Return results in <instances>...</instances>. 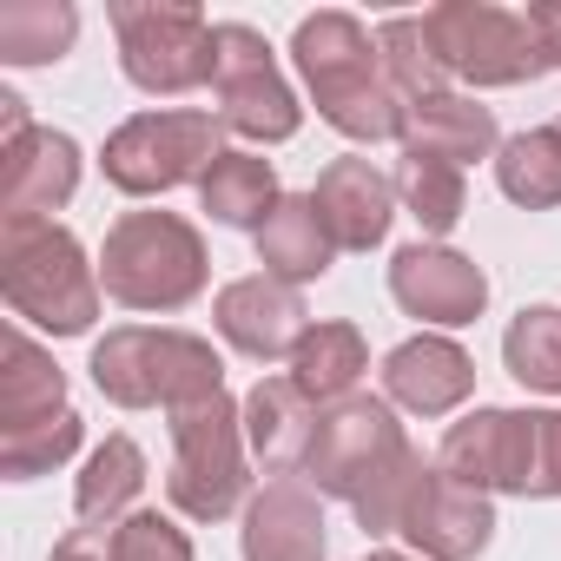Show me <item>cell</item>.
I'll return each instance as SVG.
<instances>
[{
	"mask_svg": "<svg viewBox=\"0 0 561 561\" xmlns=\"http://www.w3.org/2000/svg\"><path fill=\"white\" fill-rule=\"evenodd\" d=\"M80 41V14L67 0H0V60L47 67Z\"/></svg>",
	"mask_w": 561,
	"mask_h": 561,
	"instance_id": "obj_27",
	"label": "cell"
},
{
	"mask_svg": "<svg viewBox=\"0 0 561 561\" xmlns=\"http://www.w3.org/2000/svg\"><path fill=\"white\" fill-rule=\"evenodd\" d=\"M383 390L390 403L416 410V416H449L469 390H476V364L456 337H410L383 357Z\"/></svg>",
	"mask_w": 561,
	"mask_h": 561,
	"instance_id": "obj_17",
	"label": "cell"
},
{
	"mask_svg": "<svg viewBox=\"0 0 561 561\" xmlns=\"http://www.w3.org/2000/svg\"><path fill=\"white\" fill-rule=\"evenodd\" d=\"M139 489H146V456H139V443H133V436H106V443L87 456V469H80L73 508H80L87 528H106V522H126V515H133Z\"/></svg>",
	"mask_w": 561,
	"mask_h": 561,
	"instance_id": "obj_26",
	"label": "cell"
},
{
	"mask_svg": "<svg viewBox=\"0 0 561 561\" xmlns=\"http://www.w3.org/2000/svg\"><path fill=\"white\" fill-rule=\"evenodd\" d=\"M397 198L410 205V218L423 225V238H443L456 231L469 192H462V165H443V159H423V152H403L397 165Z\"/></svg>",
	"mask_w": 561,
	"mask_h": 561,
	"instance_id": "obj_30",
	"label": "cell"
},
{
	"mask_svg": "<svg viewBox=\"0 0 561 561\" xmlns=\"http://www.w3.org/2000/svg\"><path fill=\"white\" fill-rule=\"evenodd\" d=\"M423 34H430L443 73L462 87H522V80L554 73L528 14L489 8V0H443V8L423 14Z\"/></svg>",
	"mask_w": 561,
	"mask_h": 561,
	"instance_id": "obj_7",
	"label": "cell"
},
{
	"mask_svg": "<svg viewBox=\"0 0 561 561\" xmlns=\"http://www.w3.org/2000/svg\"><path fill=\"white\" fill-rule=\"evenodd\" d=\"M528 27H535L541 54L561 67V0H535V8H528Z\"/></svg>",
	"mask_w": 561,
	"mask_h": 561,
	"instance_id": "obj_34",
	"label": "cell"
},
{
	"mask_svg": "<svg viewBox=\"0 0 561 561\" xmlns=\"http://www.w3.org/2000/svg\"><path fill=\"white\" fill-rule=\"evenodd\" d=\"M397 535L416 548V561H476L495 541V502L482 489H462L443 469H423Z\"/></svg>",
	"mask_w": 561,
	"mask_h": 561,
	"instance_id": "obj_13",
	"label": "cell"
},
{
	"mask_svg": "<svg viewBox=\"0 0 561 561\" xmlns=\"http://www.w3.org/2000/svg\"><path fill=\"white\" fill-rule=\"evenodd\" d=\"M403 456H410V436H403V423L390 416V403H377V397H344V403L318 410V436H311L305 476H311L318 495L357 502V495H364L377 476H390Z\"/></svg>",
	"mask_w": 561,
	"mask_h": 561,
	"instance_id": "obj_9",
	"label": "cell"
},
{
	"mask_svg": "<svg viewBox=\"0 0 561 561\" xmlns=\"http://www.w3.org/2000/svg\"><path fill=\"white\" fill-rule=\"evenodd\" d=\"M54 561H192V541L185 528H172L159 508H133L126 522H106V528H73Z\"/></svg>",
	"mask_w": 561,
	"mask_h": 561,
	"instance_id": "obj_23",
	"label": "cell"
},
{
	"mask_svg": "<svg viewBox=\"0 0 561 561\" xmlns=\"http://www.w3.org/2000/svg\"><path fill=\"white\" fill-rule=\"evenodd\" d=\"M172 508L192 522H225L244 502V403L198 397L172 410V476H165Z\"/></svg>",
	"mask_w": 561,
	"mask_h": 561,
	"instance_id": "obj_5",
	"label": "cell"
},
{
	"mask_svg": "<svg viewBox=\"0 0 561 561\" xmlns=\"http://www.w3.org/2000/svg\"><path fill=\"white\" fill-rule=\"evenodd\" d=\"M0 133H8V139L27 133V100L21 93H0Z\"/></svg>",
	"mask_w": 561,
	"mask_h": 561,
	"instance_id": "obj_35",
	"label": "cell"
},
{
	"mask_svg": "<svg viewBox=\"0 0 561 561\" xmlns=\"http://www.w3.org/2000/svg\"><path fill=\"white\" fill-rule=\"evenodd\" d=\"M211 318H218V337L231 351L257 357V364L291 357L305 344V331H311L298 285H277V277H238V285H225Z\"/></svg>",
	"mask_w": 561,
	"mask_h": 561,
	"instance_id": "obj_14",
	"label": "cell"
},
{
	"mask_svg": "<svg viewBox=\"0 0 561 561\" xmlns=\"http://www.w3.org/2000/svg\"><path fill=\"white\" fill-rule=\"evenodd\" d=\"M324 231L337 251H370L390 238V218H397V179H383L370 159H331L318 172V192H311Z\"/></svg>",
	"mask_w": 561,
	"mask_h": 561,
	"instance_id": "obj_16",
	"label": "cell"
},
{
	"mask_svg": "<svg viewBox=\"0 0 561 561\" xmlns=\"http://www.w3.org/2000/svg\"><path fill=\"white\" fill-rule=\"evenodd\" d=\"M495 185H502V198H515L522 211L561 205V126H535V133L502 139V152H495Z\"/></svg>",
	"mask_w": 561,
	"mask_h": 561,
	"instance_id": "obj_28",
	"label": "cell"
},
{
	"mask_svg": "<svg viewBox=\"0 0 561 561\" xmlns=\"http://www.w3.org/2000/svg\"><path fill=\"white\" fill-rule=\"evenodd\" d=\"M80 192V146L54 126H27L0 146V211L8 218H47Z\"/></svg>",
	"mask_w": 561,
	"mask_h": 561,
	"instance_id": "obj_15",
	"label": "cell"
},
{
	"mask_svg": "<svg viewBox=\"0 0 561 561\" xmlns=\"http://www.w3.org/2000/svg\"><path fill=\"white\" fill-rule=\"evenodd\" d=\"M554 126H561V119H554Z\"/></svg>",
	"mask_w": 561,
	"mask_h": 561,
	"instance_id": "obj_37",
	"label": "cell"
},
{
	"mask_svg": "<svg viewBox=\"0 0 561 561\" xmlns=\"http://www.w3.org/2000/svg\"><path fill=\"white\" fill-rule=\"evenodd\" d=\"M113 34L139 93H192L218 73V27L192 0H113Z\"/></svg>",
	"mask_w": 561,
	"mask_h": 561,
	"instance_id": "obj_6",
	"label": "cell"
},
{
	"mask_svg": "<svg viewBox=\"0 0 561 561\" xmlns=\"http://www.w3.org/2000/svg\"><path fill=\"white\" fill-rule=\"evenodd\" d=\"M291 60H298V73H305L318 113H324L344 139H364V146L403 139L410 106H403V93L390 87L383 54H377V34H370L357 14H344V8L305 14L298 34H291Z\"/></svg>",
	"mask_w": 561,
	"mask_h": 561,
	"instance_id": "obj_1",
	"label": "cell"
},
{
	"mask_svg": "<svg viewBox=\"0 0 561 561\" xmlns=\"http://www.w3.org/2000/svg\"><path fill=\"white\" fill-rule=\"evenodd\" d=\"M364 561H410V554H390V548H377V554H364Z\"/></svg>",
	"mask_w": 561,
	"mask_h": 561,
	"instance_id": "obj_36",
	"label": "cell"
},
{
	"mask_svg": "<svg viewBox=\"0 0 561 561\" xmlns=\"http://www.w3.org/2000/svg\"><path fill=\"white\" fill-rule=\"evenodd\" d=\"M403 152H423V159H443V165H469V159L502 152V133H495V113L489 106H476L462 93H436V100H416L410 106Z\"/></svg>",
	"mask_w": 561,
	"mask_h": 561,
	"instance_id": "obj_21",
	"label": "cell"
},
{
	"mask_svg": "<svg viewBox=\"0 0 561 561\" xmlns=\"http://www.w3.org/2000/svg\"><path fill=\"white\" fill-rule=\"evenodd\" d=\"M87 370L100 397H113L119 410H185L225 390V357L192 331H146V324L106 331Z\"/></svg>",
	"mask_w": 561,
	"mask_h": 561,
	"instance_id": "obj_4",
	"label": "cell"
},
{
	"mask_svg": "<svg viewBox=\"0 0 561 561\" xmlns=\"http://www.w3.org/2000/svg\"><path fill=\"white\" fill-rule=\"evenodd\" d=\"M311 436H318V410H311V397L291 377H257L251 383V397H244V443H251V456L271 476L305 469Z\"/></svg>",
	"mask_w": 561,
	"mask_h": 561,
	"instance_id": "obj_19",
	"label": "cell"
},
{
	"mask_svg": "<svg viewBox=\"0 0 561 561\" xmlns=\"http://www.w3.org/2000/svg\"><path fill=\"white\" fill-rule=\"evenodd\" d=\"M502 364L522 390H541V397H561V311L554 305H528L508 337H502Z\"/></svg>",
	"mask_w": 561,
	"mask_h": 561,
	"instance_id": "obj_29",
	"label": "cell"
},
{
	"mask_svg": "<svg viewBox=\"0 0 561 561\" xmlns=\"http://www.w3.org/2000/svg\"><path fill=\"white\" fill-rule=\"evenodd\" d=\"M528 495H561V410H541L535 423V489Z\"/></svg>",
	"mask_w": 561,
	"mask_h": 561,
	"instance_id": "obj_33",
	"label": "cell"
},
{
	"mask_svg": "<svg viewBox=\"0 0 561 561\" xmlns=\"http://www.w3.org/2000/svg\"><path fill=\"white\" fill-rule=\"evenodd\" d=\"M535 423L541 410H476L443 436V476L482 495H528L535 489Z\"/></svg>",
	"mask_w": 561,
	"mask_h": 561,
	"instance_id": "obj_11",
	"label": "cell"
},
{
	"mask_svg": "<svg viewBox=\"0 0 561 561\" xmlns=\"http://www.w3.org/2000/svg\"><path fill=\"white\" fill-rule=\"evenodd\" d=\"M0 291L14 318L80 337L100 318V271L87 264L80 238L54 218H0Z\"/></svg>",
	"mask_w": 561,
	"mask_h": 561,
	"instance_id": "obj_2",
	"label": "cell"
},
{
	"mask_svg": "<svg viewBox=\"0 0 561 561\" xmlns=\"http://www.w3.org/2000/svg\"><path fill=\"white\" fill-rule=\"evenodd\" d=\"M390 298H397L410 318L456 331V324H476V318H482L489 277H482L476 257H462V251H449V244H403V251L390 257Z\"/></svg>",
	"mask_w": 561,
	"mask_h": 561,
	"instance_id": "obj_12",
	"label": "cell"
},
{
	"mask_svg": "<svg viewBox=\"0 0 561 561\" xmlns=\"http://www.w3.org/2000/svg\"><path fill=\"white\" fill-rule=\"evenodd\" d=\"M377 54H383V73H390V87L403 93V106H416V100H436V93H449L443 80V60H436V47H430V34H423V14L410 21H383L377 27Z\"/></svg>",
	"mask_w": 561,
	"mask_h": 561,
	"instance_id": "obj_31",
	"label": "cell"
},
{
	"mask_svg": "<svg viewBox=\"0 0 561 561\" xmlns=\"http://www.w3.org/2000/svg\"><path fill=\"white\" fill-rule=\"evenodd\" d=\"M211 87H218V126L257 139V146H277V139H291L305 126L298 93L285 87V73H277L264 34L244 27V21H218V73H211Z\"/></svg>",
	"mask_w": 561,
	"mask_h": 561,
	"instance_id": "obj_10",
	"label": "cell"
},
{
	"mask_svg": "<svg viewBox=\"0 0 561 561\" xmlns=\"http://www.w3.org/2000/svg\"><path fill=\"white\" fill-rule=\"evenodd\" d=\"M277 172H271V159H257V152H218L211 159V172L198 179V205L218 218V225H264L271 211H277Z\"/></svg>",
	"mask_w": 561,
	"mask_h": 561,
	"instance_id": "obj_25",
	"label": "cell"
},
{
	"mask_svg": "<svg viewBox=\"0 0 561 561\" xmlns=\"http://www.w3.org/2000/svg\"><path fill=\"white\" fill-rule=\"evenodd\" d=\"M331 257H337V244H331L311 192L305 198H277V211L257 225V264H264V277H277V285H311V277L331 271Z\"/></svg>",
	"mask_w": 561,
	"mask_h": 561,
	"instance_id": "obj_22",
	"label": "cell"
},
{
	"mask_svg": "<svg viewBox=\"0 0 561 561\" xmlns=\"http://www.w3.org/2000/svg\"><path fill=\"white\" fill-rule=\"evenodd\" d=\"M211 277L205 238L179 211H126L100 251V291L126 311H185Z\"/></svg>",
	"mask_w": 561,
	"mask_h": 561,
	"instance_id": "obj_3",
	"label": "cell"
},
{
	"mask_svg": "<svg viewBox=\"0 0 561 561\" xmlns=\"http://www.w3.org/2000/svg\"><path fill=\"white\" fill-rule=\"evenodd\" d=\"M423 469H430V462L410 449V456H403L390 476H377V482H370V489L351 502V508H357V522H364V535H397V528H403V508H410V495H416Z\"/></svg>",
	"mask_w": 561,
	"mask_h": 561,
	"instance_id": "obj_32",
	"label": "cell"
},
{
	"mask_svg": "<svg viewBox=\"0 0 561 561\" xmlns=\"http://www.w3.org/2000/svg\"><path fill=\"white\" fill-rule=\"evenodd\" d=\"M60 416H73L67 370L27 331H8L0 337V436H27V430H47Z\"/></svg>",
	"mask_w": 561,
	"mask_h": 561,
	"instance_id": "obj_18",
	"label": "cell"
},
{
	"mask_svg": "<svg viewBox=\"0 0 561 561\" xmlns=\"http://www.w3.org/2000/svg\"><path fill=\"white\" fill-rule=\"evenodd\" d=\"M218 133H225V126H218L211 113H192V106L133 113V119L106 139L100 165H106V179H113L119 192L159 198V192H179V185H192V179L211 172V159L225 152Z\"/></svg>",
	"mask_w": 561,
	"mask_h": 561,
	"instance_id": "obj_8",
	"label": "cell"
},
{
	"mask_svg": "<svg viewBox=\"0 0 561 561\" xmlns=\"http://www.w3.org/2000/svg\"><path fill=\"white\" fill-rule=\"evenodd\" d=\"M244 561H324V508L305 482H271L244 508Z\"/></svg>",
	"mask_w": 561,
	"mask_h": 561,
	"instance_id": "obj_20",
	"label": "cell"
},
{
	"mask_svg": "<svg viewBox=\"0 0 561 561\" xmlns=\"http://www.w3.org/2000/svg\"><path fill=\"white\" fill-rule=\"evenodd\" d=\"M364 370H370V351H364V331H357V324H311L305 344L291 351V383H298L318 410L357 397V377H364Z\"/></svg>",
	"mask_w": 561,
	"mask_h": 561,
	"instance_id": "obj_24",
	"label": "cell"
}]
</instances>
